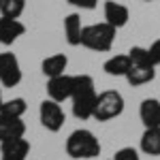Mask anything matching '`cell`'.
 <instances>
[{
	"label": "cell",
	"instance_id": "6da1fadb",
	"mask_svg": "<svg viewBox=\"0 0 160 160\" xmlns=\"http://www.w3.org/2000/svg\"><path fill=\"white\" fill-rule=\"evenodd\" d=\"M96 98H98V92H96V86H94V79L86 73L75 75V88H73V96H71L75 118L81 120V122L94 118Z\"/></svg>",
	"mask_w": 160,
	"mask_h": 160
},
{
	"label": "cell",
	"instance_id": "7a4b0ae2",
	"mask_svg": "<svg viewBox=\"0 0 160 160\" xmlns=\"http://www.w3.org/2000/svg\"><path fill=\"white\" fill-rule=\"evenodd\" d=\"M66 154L71 158H96L100 156V141L96 139V135L88 128H77L73 130L68 139H66Z\"/></svg>",
	"mask_w": 160,
	"mask_h": 160
},
{
	"label": "cell",
	"instance_id": "3957f363",
	"mask_svg": "<svg viewBox=\"0 0 160 160\" xmlns=\"http://www.w3.org/2000/svg\"><path fill=\"white\" fill-rule=\"evenodd\" d=\"M115 28L109 26L107 22H100V24H92V26H83V34H81V45L86 49L98 51H111L113 47V41H115Z\"/></svg>",
	"mask_w": 160,
	"mask_h": 160
},
{
	"label": "cell",
	"instance_id": "277c9868",
	"mask_svg": "<svg viewBox=\"0 0 160 160\" xmlns=\"http://www.w3.org/2000/svg\"><path fill=\"white\" fill-rule=\"evenodd\" d=\"M124 113V96L118 90H105L96 98L94 107V120L96 122H109Z\"/></svg>",
	"mask_w": 160,
	"mask_h": 160
},
{
	"label": "cell",
	"instance_id": "5b68a950",
	"mask_svg": "<svg viewBox=\"0 0 160 160\" xmlns=\"http://www.w3.org/2000/svg\"><path fill=\"white\" fill-rule=\"evenodd\" d=\"M38 118H41V124L49 130V132H58L64 122H66V115H64V111H62L60 102H56V100H43L41 102V107H38Z\"/></svg>",
	"mask_w": 160,
	"mask_h": 160
},
{
	"label": "cell",
	"instance_id": "8992f818",
	"mask_svg": "<svg viewBox=\"0 0 160 160\" xmlns=\"http://www.w3.org/2000/svg\"><path fill=\"white\" fill-rule=\"evenodd\" d=\"M22 81V66L17 56L11 51L0 53V83L4 88H15Z\"/></svg>",
	"mask_w": 160,
	"mask_h": 160
},
{
	"label": "cell",
	"instance_id": "52a82bcc",
	"mask_svg": "<svg viewBox=\"0 0 160 160\" xmlns=\"http://www.w3.org/2000/svg\"><path fill=\"white\" fill-rule=\"evenodd\" d=\"M73 88H75V75H58L51 77L47 81V94L51 100L56 102H64L73 96Z\"/></svg>",
	"mask_w": 160,
	"mask_h": 160
},
{
	"label": "cell",
	"instance_id": "ba28073f",
	"mask_svg": "<svg viewBox=\"0 0 160 160\" xmlns=\"http://www.w3.org/2000/svg\"><path fill=\"white\" fill-rule=\"evenodd\" d=\"M24 135H26V124L22 118L0 113V143L11 141V139H22Z\"/></svg>",
	"mask_w": 160,
	"mask_h": 160
},
{
	"label": "cell",
	"instance_id": "9c48e42d",
	"mask_svg": "<svg viewBox=\"0 0 160 160\" xmlns=\"http://www.w3.org/2000/svg\"><path fill=\"white\" fill-rule=\"evenodd\" d=\"M28 154H30V143L24 137L0 143V160H26Z\"/></svg>",
	"mask_w": 160,
	"mask_h": 160
},
{
	"label": "cell",
	"instance_id": "30bf717a",
	"mask_svg": "<svg viewBox=\"0 0 160 160\" xmlns=\"http://www.w3.org/2000/svg\"><path fill=\"white\" fill-rule=\"evenodd\" d=\"M105 22L109 26H113L115 30H120L124 26L128 24V19H130V11H128V7H124L120 2H113V0H107L105 2Z\"/></svg>",
	"mask_w": 160,
	"mask_h": 160
},
{
	"label": "cell",
	"instance_id": "8fae6325",
	"mask_svg": "<svg viewBox=\"0 0 160 160\" xmlns=\"http://www.w3.org/2000/svg\"><path fill=\"white\" fill-rule=\"evenodd\" d=\"M130 86H145L156 79V66L154 64H130L128 73L124 77Z\"/></svg>",
	"mask_w": 160,
	"mask_h": 160
},
{
	"label": "cell",
	"instance_id": "7c38bea8",
	"mask_svg": "<svg viewBox=\"0 0 160 160\" xmlns=\"http://www.w3.org/2000/svg\"><path fill=\"white\" fill-rule=\"evenodd\" d=\"M26 26L19 19L0 17V45H13L19 37H24Z\"/></svg>",
	"mask_w": 160,
	"mask_h": 160
},
{
	"label": "cell",
	"instance_id": "4fadbf2b",
	"mask_svg": "<svg viewBox=\"0 0 160 160\" xmlns=\"http://www.w3.org/2000/svg\"><path fill=\"white\" fill-rule=\"evenodd\" d=\"M139 118L145 128L160 126V100L158 98H145L139 107Z\"/></svg>",
	"mask_w": 160,
	"mask_h": 160
},
{
	"label": "cell",
	"instance_id": "5bb4252c",
	"mask_svg": "<svg viewBox=\"0 0 160 160\" xmlns=\"http://www.w3.org/2000/svg\"><path fill=\"white\" fill-rule=\"evenodd\" d=\"M64 34H66V43L71 47L81 45V34H83V26H81V17L77 13H71L64 17Z\"/></svg>",
	"mask_w": 160,
	"mask_h": 160
},
{
	"label": "cell",
	"instance_id": "9a60e30c",
	"mask_svg": "<svg viewBox=\"0 0 160 160\" xmlns=\"http://www.w3.org/2000/svg\"><path fill=\"white\" fill-rule=\"evenodd\" d=\"M139 148L148 156H160V126L143 130L141 141H139Z\"/></svg>",
	"mask_w": 160,
	"mask_h": 160
},
{
	"label": "cell",
	"instance_id": "2e32d148",
	"mask_svg": "<svg viewBox=\"0 0 160 160\" xmlns=\"http://www.w3.org/2000/svg\"><path fill=\"white\" fill-rule=\"evenodd\" d=\"M66 66H68V58L64 56V53H53V56H47L43 64H41V71L45 77H58V75H64L66 71Z\"/></svg>",
	"mask_w": 160,
	"mask_h": 160
},
{
	"label": "cell",
	"instance_id": "e0dca14e",
	"mask_svg": "<svg viewBox=\"0 0 160 160\" xmlns=\"http://www.w3.org/2000/svg\"><path fill=\"white\" fill-rule=\"evenodd\" d=\"M130 68V58L128 53H118V56H111L109 60H105L102 64V71L111 77H126Z\"/></svg>",
	"mask_w": 160,
	"mask_h": 160
},
{
	"label": "cell",
	"instance_id": "ac0fdd59",
	"mask_svg": "<svg viewBox=\"0 0 160 160\" xmlns=\"http://www.w3.org/2000/svg\"><path fill=\"white\" fill-rule=\"evenodd\" d=\"M26 9V0H0V13L2 17L19 19V15Z\"/></svg>",
	"mask_w": 160,
	"mask_h": 160
},
{
	"label": "cell",
	"instance_id": "d6986e66",
	"mask_svg": "<svg viewBox=\"0 0 160 160\" xmlns=\"http://www.w3.org/2000/svg\"><path fill=\"white\" fill-rule=\"evenodd\" d=\"M28 109V105H26V100L22 96H17V98H11V100H4V105H2V109L0 113H7V115H13V118H22Z\"/></svg>",
	"mask_w": 160,
	"mask_h": 160
},
{
	"label": "cell",
	"instance_id": "ffe728a7",
	"mask_svg": "<svg viewBox=\"0 0 160 160\" xmlns=\"http://www.w3.org/2000/svg\"><path fill=\"white\" fill-rule=\"evenodd\" d=\"M128 58H130V64H154L152 58H149V49L148 47H141V45L130 47ZM154 66H156V64H154Z\"/></svg>",
	"mask_w": 160,
	"mask_h": 160
},
{
	"label": "cell",
	"instance_id": "44dd1931",
	"mask_svg": "<svg viewBox=\"0 0 160 160\" xmlns=\"http://www.w3.org/2000/svg\"><path fill=\"white\" fill-rule=\"evenodd\" d=\"M113 160H141V156L135 148H122L113 154Z\"/></svg>",
	"mask_w": 160,
	"mask_h": 160
},
{
	"label": "cell",
	"instance_id": "7402d4cb",
	"mask_svg": "<svg viewBox=\"0 0 160 160\" xmlns=\"http://www.w3.org/2000/svg\"><path fill=\"white\" fill-rule=\"evenodd\" d=\"M68 4H73L77 9H86V11H92V9H96V4H98V0H66Z\"/></svg>",
	"mask_w": 160,
	"mask_h": 160
},
{
	"label": "cell",
	"instance_id": "603a6c76",
	"mask_svg": "<svg viewBox=\"0 0 160 160\" xmlns=\"http://www.w3.org/2000/svg\"><path fill=\"white\" fill-rule=\"evenodd\" d=\"M148 49H149V58H152V62H154L156 66H160V38H156Z\"/></svg>",
	"mask_w": 160,
	"mask_h": 160
},
{
	"label": "cell",
	"instance_id": "cb8c5ba5",
	"mask_svg": "<svg viewBox=\"0 0 160 160\" xmlns=\"http://www.w3.org/2000/svg\"><path fill=\"white\" fill-rule=\"evenodd\" d=\"M2 105H4V100H2V90H0V109H2Z\"/></svg>",
	"mask_w": 160,
	"mask_h": 160
},
{
	"label": "cell",
	"instance_id": "d4e9b609",
	"mask_svg": "<svg viewBox=\"0 0 160 160\" xmlns=\"http://www.w3.org/2000/svg\"><path fill=\"white\" fill-rule=\"evenodd\" d=\"M145 2H154V0H145Z\"/></svg>",
	"mask_w": 160,
	"mask_h": 160
},
{
	"label": "cell",
	"instance_id": "484cf974",
	"mask_svg": "<svg viewBox=\"0 0 160 160\" xmlns=\"http://www.w3.org/2000/svg\"><path fill=\"white\" fill-rule=\"evenodd\" d=\"M111 160H113V158H111Z\"/></svg>",
	"mask_w": 160,
	"mask_h": 160
}]
</instances>
